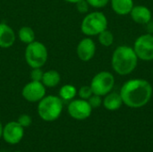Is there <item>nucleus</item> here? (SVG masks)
<instances>
[{
	"mask_svg": "<svg viewBox=\"0 0 153 152\" xmlns=\"http://www.w3.org/2000/svg\"><path fill=\"white\" fill-rule=\"evenodd\" d=\"M152 87L143 79H133L125 82L120 90L123 103L131 108H140L149 103L152 96Z\"/></svg>",
	"mask_w": 153,
	"mask_h": 152,
	"instance_id": "obj_1",
	"label": "nucleus"
},
{
	"mask_svg": "<svg viewBox=\"0 0 153 152\" xmlns=\"http://www.w3.org/2000/svg\"><path fill=\"white\" fill-rule=\"evenodd\" d=\"M138 57L133 47L128 46L117 47L111 58L113 70L119 75H128L136 68Z\"/></svg>",
	"mask_w": 153,
	"mask_h": 152,
	"instance_id": "obj_2",
	"label": "nucleus"
},
{
	"mask_svg": "<svg viewBox=\"0 0 153 152\" xmlns=\"http://www.w3.org/2000/svg\"><path fill=\"white\" fill-rule=\"evenodd\" d=\"M63 102L64 101L57 96H45L39 101L38 114L39 117L46 122L56 121L63 111Z\"/></svg>",
	"mask_w": 153,
	"mask_h": 152,
	"instance_id": "obj_3",
	"label": "nucleus"
},
{
	"mask_svg": "<svg viewBox=\"0 0 153 152\" xmlns=\"http://www.w3.org/2000/svg\"><path fill=\"white\" fill-rule=\"evenodd\" d=\"M108 19L101 12H92L88 13L82 20L81 30L86 36H96L107 30Z\"/></svg>",
	"mask_w": 153,
	"mask_h": 152,
	"instance_id": "obj_4",
	"label": "nucleus"
},
{
	"mask_svg": "<svg viewBox=\"0 0 153 152\" xmlns=\"http://www.w3.org/2000/svg\"><path fill=\"white\" fill-rule=\"evenodd\" d=\"M48 49L46 46L37 40L27 45L25 48V60L31 68H41L48 60Z\"/></svg>",
	"mask_w": 153,
	"mask_h": 152,
	"instance_id": "obj_5",
	"label": "nucleus"
},
{
	"mask_svg": "<svg viewBox=\"0 0 153 152\" xmlns=\"http://www.w3.org/2000/svg\"><path fill=\"white\" fill-rule=\"evenodd\" d=\"M115 85L114 75L107 71H102L98 73L91 80V88L93 94L99 96H106L111 92Z\"/></svg>",
	"mask_w": 153,
	"mask_h": 152,
	"instance_id": "obj_6",
	"label": "nucleus"
},
{
	"mask_svg": "<svg viewBox=\"0 0 153 152\" xmlns=\"http://www.w3.org/2000/svg\"><path fill=\"white\" fill-rule=\"evenodd\" d=\"M134 50L138 59L143 61H152L153 35L143 34L138 37L134 44Z\"/></svg>",
	"mask_w": 153,
	"mask_h": 152,
	"instance_id": "obj_7",
	"label": "nucleus"
},
{
	"mask_svg": "<svg viewBox=\"0 0 153 152\" xmlns=\"http://www.w3.org/2000/svg\"><path fill=\"white\" fill-rule=\"evenodd\" d=\"M68 114L75 120H85L91 115L92 108L85 99H73L67 108Z\"/></svg>",
	"mask_w": 153,
	"mask_h": 152,
	"instance_id": "obj_8",
	"label": "nucleus"
},
{
	"mask_svg": "<svg viewBox=\"0 0 153 152\" xmlns=\"http://www.w3.org/2000/svg\"><path fill=\"white\" fill-rule=\"evenodd\" d=\"M22 95L29 102H39L46 96V87L41 82L31 81L22 88Z\"/></svg>",
	"mask_w": 153,
	"mask_h": 152,
	"instance_id": "obj_9",
	"label": "nucleus"
},
{
	"mask_svg": "<svg viewBox=\"0 0 153 152\" xmlns=\"http://www.w3.org/2000/svg\"><path fill=\"white\" fill-rule=\"evenodd\" d=\"M24 135V128L18 122H9L3 128L2 137L5 142L14 145L19 143Z\"/></svg>",
	"mask_w": 153,
	"mask_h": 152,
	"instance_id": "obj_10",
	"label": "nucleus"
},
{
	"mask_svg": "<svg viewBox=\"0 0 153 152\" xmlns=\"http://www.w3.org/2000/svg\"><path fill=\"white\" fill-rule=\"evenodd\" d=\"M76 53L80 60L88 62L93 58L96 53L95 42L91 38L82 39L77 45Z\"/></svg>",
	"mask_w": 153,
	"mask_h": 152,
	"instance_id": "obj_11",
	"label": "nucleus"
},
{
	"mask_svg": "<svg viewBox=\"0 0 153 152\" xmlns=\"http://www.w3.org/2000/svg\"><path fill=\"white\" fill-rule=\"evenodd\" d=\"M130 15L133 21L139 24H147L152 20L151 10L144 5L134 6L130 12Z\"/></svg>",
	"mask_w": 153,
	"mask_h": 152,
	"instance_id": "obj_12",
	"label": "nucleus"
},
{
	"mask_svg": "<svg viewBox=\"0 0 153 152\" xmlns=\"http://www.w3.org/2000/svg\"><path fill=\"white\" fill-rule=\"evenodd\" d=\"M16 37L14 30L6 23H0V47H11L15 42Z\"/></svg>",
	"mask_w": 153,
	"mask_h": 152,
	"instance_id": "obj_13",
	"label": "nucleus"
},
{
	"mask_svg": "<svg viewBox=\"0 0 153 152\" xmlns=\"http://www.w3.org/2000/svg\"><path fill=\"white\" fill-rule=\"evenodd\" d=\"M102 104L106 109L109 111H115V110L119 109L124 103H123V99L121 98L120 93L109 92L108 94L105 96Z\"/></svg>",
	"mask_w": 153,
	"mask_h": 152,
	"instance_id": "obj_14",
	"label": "nucleus"
},
{
	"mask_svg": "<svg viewBox=\"0 0 153 152\" xmlns=\"http://www.w3.org/2000/svg\"><path fill=\"white\" fill-rule=\"evenodd\" d=\"M111 6L118 15H126L130 13L134 5V0H111Z\"/></svg>",
	"mask_w": 153,
	"mask_h": 152,
	"instance_id": "obj_15",
	"label": "nucleus"
},
{
	"mask_svg": "<svg viewBox=\"0 0 153 152\" xmlns=\"http://www.w3.org/2000/svg\"><path fill=\"white\" fill-rule=\"evenodd\" d=\"M60 81H61V76L59 73L56 70H49L44 72L41 82L44 84L45 87L54 88L59 84Z\"/></svg>",
	"mask_w": 153,
	"mask_h": 152,
	"instance_id": "obj_16",
	"label": "nucleus"
},
{
	"mask_svg": "<svg viewBox=\"0 0 153 152\" xmlns=\"http://www.w3.org/2000/svg\"><path fill=\"white\" fill-rule=\"evenodd\" d=\"M77 95L76 88L72 84H65L59 90V98L63 101H70Z\"/></svg>",
	"mask_w": 153,
	"mask_h": 152,
	"instance_id": "obj_17",
	"label": "nucleus"
},
{
	"mask_svg": "<svg viewBox=\"0 0 153 152\" xmlns=\"http://www.w3.org/2000/svg\"><path fill=\"white\" fill-rule=\"evenodd\" d=\"M18 38L22 42L28 45L35 40V32L30 27L23 26L18 31Z\"/></svg>",
	"mask_w": 153,
	"mask_h": 152,
	"instance_id": "obj_18",
	"label": "nucleus"
},
{
	"mask_svg": "<svg viewBox=\"0 0 153 152\" xmlns=\"http://www.w3.org/2000/svg\"><path fill=\"white\" fill-rule=\"evenodd\" d=\"M99 41L104 47H110L114 42V35L111 31L105 30L99 35Z\"/></svg>",
	"mask_w": 153,
	"mask_h": 152,
	"instance_id": "obj_19",
	"label": "nucleus"
},
{
	"mask_svg": "<svg viewBox=\"0 0 153 152\" xmlns=\"http://www.w3.org/2000/svg\"><path fill=\"white\" fill-rule=\"evenodd\" d=\"M92 94H93V92H92V90H91V86H87V85L82 86L79 89V91H78L79 97L82 99H85V100H88Z\"/></svg>",
	"mask_w": 153,
	"mask_h": 152,
	"instance_id": "obj_20",
	"label": "nucleus"
},
{
	"mask_svg": "<svg viewBox=\"0 0 153 152\" xmlns=\"http://www.w3.org/2000/svg\"><path fill=\"white\" fill-rule=\"evenodd\" d=\"M88 102L89 104L91 105V107L93 108H100L103 102L102 99H101V96H99V95H96V94H92L91 96V98L88 99Z\"/></svg>",
	"mask_w": 153,
	"mask_h": 152,
	"instance_id": "obj_21",
	"label": "nucleus"
},
{
	"mask_svg": "<svg viewBox=\"0 0 153 152\" xmlns=\"http://www.w3.org/2000/svg\"><path fill=\"white\" fill-rule=\"evenodd\" d=\"M17 122L23 127V128H26V127H29L31 123H32V119L31 117L29 116V115H26V114H23V115H21L17 120Z\"/></svg>",
	"mask_w": 153,
	"mask_h": 152,
	"instance_id": "obj_22",
	"label": "nucleus"
},
{
	"mask_svg": "<svg viewBox=\"0 0 153 152\" xmlns=\"http://www.w3.org/2000/svg\"><path fill=\"white\" fill-rule=\"evenodd\" d=\"M44 72L41 70V68H32L30 72V79L31 81H36V82H41L42 77H43Z\"/></svg>",
	"mask_w": 153,
	"mask_h": 152,
	"instance_id": "obj_23",
	"label": "nucleus"
},
{
	"mask_svg": "<svg viewBox=\"0 0 153 152\" xmlns=\"http://www.w3.org/2000/svg\"><path fill=\"white\" fill-rule=\"evenodd\" d=\"M86 1L90 4V6H92L94 8L105 7L109 2V0H86Z\"/></svg>",
	"mask_w": 153,
	"mask_h": 152,
	"instance_id": "obj_24",
	"label": "nucleus"
},
{
	"mask_svg": "<svg viewBox=\"0 0 153 152\" xmlns=\"http://www.w3.org/2000/svg\"><path fill=\"white\" fill-rule=\"evenodd\" d=\"M75 4H76L77 11L81 13H85L89 11L90 4H88V2L86 0H81L79 2H77Z\"/></svg>",
	"mask_w": 153,
	"mask_h": 152,
	"instance_id": "obj_25",
	"label": "nucleus"
},
{
	"mask_svg": "<svg viewBox=\"0 0 153 152\" xmlns=\"http://www.w3.org/2000/svg\"><path fill=\"white\" fill-rule=\"evenodd\" d=\"M65 1L67 2V3H71V4H76L77 2H79L81 0H65Z\"/></svg>",
	"mask_w": 153,
	"mask_h": 152,
	"instance_id": "obj_26",
	"label": "nucleus"
},
{
	"mask_svg": "<svg viewBox=\"0 0 153 152\" xmlns=\"http://www.w3.org/2000/svg\"><path fill=\"white\" fill-rule=\"evenodd\" d=\"M3 125H2V124H1V122H0V138L2 137V135H3Z\"/></svg>",
	"mask_w": 153,
	"mask_h": 152,
	"instance_id": "obj_27",
	"label": "nucleus"
},
{
	"mask_svg": "<svg viewBox=\"0 0 153 152\" xmlns=\"http://www.w3.org/2000/svg\"><path fill=\"white\" fill-rule=\"evenodd\" d=\"M16 152H20V151H16Z\"/></svg>",
	"mask_w": 153,
	"mask_h": 152,
	"instance_id": "obj_28",
	"label": "nucleus"
}]
</instances>
